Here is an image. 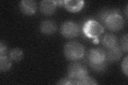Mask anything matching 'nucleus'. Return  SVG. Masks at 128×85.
<instances>
[{
  "instance_id": "1",
  "label": "nucleus",
  "mask_w": 128,
  "mask_h": 85,
  "mask_svg": "<svg viewBox=\"0 0 128 85\" xmlns=\"http://www.w3.org/2000/svg\"><path fill=\"white\" fill-rule=\"evenodd\" d=\"M84 46L78 42L72 41L67 43L64 47L65 57L70 61H77L82 59L84 55Z\"/></svg>"
},
{
  "instance_id": "2",
  "label": "nucleus",
  "mask_w": 128,
  "mask_h": 85,
  "mask_svg": "<svg viewBox=\"0 0 128 85\" xmlns=\"http://www.w3.org/2000/svg\"><path fill=\"white\" fill-rule=\"evenodd\" d=\"M68 77L74 81V84L88 76L87 69L84 64L80 62L71 63L68 68Z\"/></svg>"
},
{
  "instance_id": "3",
  "label": "nucleus",
  "mask_w": 128,
  "mask_h": 85,
  "mask_svg": "<svg viewBox=\"0 0 128 85\" xmlns=\"http://www.w3.org/2000/svg\"><path fill=\"white\" fill-rule=\"evenodd\" d=\"M83 33L88 37L97 38L104 33V29L102 24L94 20H89L84 24Z\"/></svg>"
},
{
  "instance_id": "4",
  "label": "nucleus",
  "mask_w": 128,
  "mask_h": 85,
  "mask_svg": "<svg viewBox=\"0 0 128 85\" xmlns=\"http://www.w3.org/2000/svg\"><path fill=\"white\" fill-rule=\"evenodd\" d=\"M81 29L78 23L74 21H67L62 23L61 27L62 35L67 38H73L78 36Z\"/></svg>"
},
{
  "instance_id": "5",
  "label": "nucleus",
  "mask_w": 128,
  "mask_h": 85,
  "mask_svg": "<svg viewBox=\"0 0 128 85\" xmlns=\"http://www.w3.org/2000/svg\"><path fill=\"white\" fill-rule=\"evenodd\" d=\"M104 24L109 30L117 31L123 27L124 20L119 13H114L110 15L105 19Z\"/></svg>"
},
{
  "instance_id": "6",
  "label": "nucleus",
  "mask_w": 128,
  "mask_h": 85,
  "mask_svg": "<svg viewBox=\"0 0 128 85\" xmlns=\"http://www.w3.org/2000/svg\"><path fill=\"white\" fill-rule=\"evenodd\" d=\"M88 59L89 65L103 63L106 62V52L100 48H92L88 52Z\"/></svg>"
},
{
  "instance_id": "7",
  "label": "nucleus",
  "mask_w": 128,
  "mask_h": 85,
  "mask_svg": "<svg viewBox=\"0 0 128 85\" xmlns=\"http://www.w3.org/2000/svg\"><path fill=\"white\" fill-rule=\"evenodd\" d=\"M57 4L54 0H44L40 2V9L41 12L46 15H51L54 13Z\"/></svg>"
},
{
  "instance_id": "8",
  "label": "nucleus",
  "mask_w": 128,
  "mask_h": 85,
  "mask_svg": "<svg viewBox=\"0 0 128 85\" xmlns=\"http://www.w3.org/2000/svg\"><path fill=\"white\" fill-rule=\"evenodd\" d=\"M20 9L22 12L26 15H33L37 10V4L33 0H25L20 3Z\"/></svg>"
},
{
  "instance_id": "9",
  "label": "nucleus",
  "mask_w": 128,
  "mask_h": 85,
  "mask_svg": "<svg viewBox=\"0 0 128 85\" xmlns=\"http://www.w3.org/2000/svg\"><path fill=\"white\" fill-rule=\"evenodd\" d=\"M122 49L118 45L108 49L107 53H106V59L110 62L118 61L122 58Z\"/></svg>"
},
{
  "instance_id": "10",
  "label": "nucleus",
  "mask_w": 128,
  "mask_h": 85,
  "mask_svg": "<svg viewBox=\"0 0 128 85\" xmlns=\"http://www.w3.org/2000/svg\"><path fill=\"white\" fill-rule=\"evenodd\" d=\"M57 29L56 22L51 20H44L40 25V30L43 34L51 35L54 34Z\"/></svg>"
},
{
  "instance_id": "11",
  "label": "nucleus",
  "mask_w": 128,
  "mask_h": 85,
  "mask_svg": "<svg viewBox=\"0 0 128 85\" xmlns=\"http://www.w3.org/2000/svg\"><path fill=\"white\" fill-rule=\"evenodd\" d=\"M84 2L81 0H66L64 1V6L72 12H76L82 9Z\"/></svg>"
},
{
  "instance_id": "12",
  "label": "nucleus",
  "mask_w": 128,
  "mask_h": 85,
  "mask_svg": "<svg viewBox=\"0 0 128 85\" xmlns=\"http://www.w3.org/2000/svg\"><path fill=\"white\" fill-rule=\"evenodd\" d=\"M116 36L113 34H107L102 38V44L107 49L113 48L118 45Z\"/></svg>"
},
{
  "instance_id": "13",
  "label": "nucleus",
  "mask_w": 128,
  "mask_h": 85,
  "mask_svg": "<svg viewBox=\"0 0 128 85\" xmlns=\"http://www.w3.org/2000/svg\"><path fill=\"white\" fill-rule=\"evenodd\" d=\"M12 66V60L9 56H0V70L5 72L9 70Z\"/></svg>"
},
{
  "instance_id": "14",
  "label": "nucleus",
  "mask_w": 128,
  "mask_h": 85,
  "mask_svg": "<svg viewBox=\"0 0 128 85\" xmlns=\"http://www.w3.org/2000/svg\"><path fill=\"white\" fill-rule=\"evenodd\" d=\"M9 57L14 62H19L22 59L24 54L22 51L19 48H14L10 50L9 52Z\"/></svg>"
},
{
  "instance_id": "15",
  "label": "nucleus",
  "mask_w": 128,
  "mask_h": 85,
  "mask_svg": "<svg viewBox=\"0 0 128 85\" xmlns=\"http://www.w3.org/2000/svg\"><path fill=\"white\" fill-rule=\"evenodd\" d=\"M119 11L115 9H106L102 10V12L99 14V19L104 23L105 19L112 14L118 13Z\"/></svg>"
},
{
  "instance_id": "16",
  "label": "nucleus",
  "mask_w": 128,
  "mask_h": 85,
  "mask_svg": "<svg viewBox=\"0 0 128 85\" xmlns=\"http://www.w3.org/2000/svg\"><path fill=\"white\" fill-rule=\"evenodd\" d=\"M98 83L96 82V80L94 78L90 77L88 76L84 78V79L79 80L78 82L77 83V85H97Z\"/></svg>"
},
{
  "instance_id": "17",
  "label": "nucleus",
  "mask_w": 128,
  "mask_h": 85,
  "mask_svg": "<svg viewBox=\"0 0 128 85\" xmlns=\"http://www.w3.org/2000/svg\"><path fill=\"white\" fill-rule=\"evenodd\" d=\"M128 34H126L122 37L120 41V47L122 51L126 53L128 52Z\"/></svg>"
},
{
  "instance_id": "18",
  "label": "nucleus",
  "mask_w": 128,
  "mask_h": 85,
  "mask_svg": "<svg viewBox=\"0 0 128 85\" xmlns=\"http://www.w3.org/2000/svg\"><path fill=\"white\" fill-rule=\"evenodd\" d=\"M106 62H104L102 64H95V65H90V67L93 69L94 70L97 71H102L104 69H105L106 67Z\"/></svg>"
},
{
  "instance_id": "19",
  "label": "nucleus",
  "mask_w": 128,
  "mask_h": 85,
  "mask_svg": "<svg viewBox=\"0 0 128 85\" xmlns=\"http://www.w3.org/2000/svg\"><path fill=\"white\" fill-rule=\"evenodd\" d=\"M58 85H75L74 84V81L73 80L71 79L69 77L65 78L60 81L57 83Z\"/></svg>"
},
{
  "instance_id": "20",
  "label": "nucleus",
  "mask_w": 128,
  "mask_h": 85,
  "mask_svg": "<svg viewBox=\"0 0 128 85\" xmlns=\"http://www.w3.org/2000/svg\"><path fill=\"white\" fill-rule=\"evenodd\" d=\"M121 68L124 74L126 75V76H128V56H126L123 60L121 64Z\"/></svg>"
},
{
  "instance_id": "21",
  "label": "nucleus",
  "mask_w": 128,
  "mask_h": 85,
  "mask_svg": "<svg viewBox=\"0 0 128 85\" xmlns=\"http://www.w3.org/2000/svg\"><path fill=\"white\" fill-rule=\"evenodd\" d=\"M8 52L7 47L4 43L1 42L0 43V56L6 55Z\"/></svg>"
}]
</instances>
